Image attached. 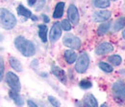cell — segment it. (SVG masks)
<instances>
[{
    "label": "cell",
    "instance_id": "cell-13",
    "mask_svg": "<svg viewBox=\"0 0 125 107\" xmlns=\"http://www.w3.org/2000/svg\"><path fill=\"white\" fill-rule=\"evenodd\" d=\"M63 56H64V59L65 61L68 63V64H72L74 63L76 59H77V54L72 51V50H67L63 53Z\"/></svg>",
    "mask_w": 125,
    "mask_h": 107
},
{
    "label": "cell",
    "instance_id": "cell-15",
    "mask_svg": "<svg viewBox=\"0 0 125 107\" xmlns=\"http://www.w3.org/2000/svg\"><path fill=\"white\" fill-rule=\"evenodd\" d=\"M63 9H64V3L63 2L57 3V5L55 7V10H54V13H53V17L55 19L61 18L62 16V14H63Z\"/></svg>",
    "mask_w": 125,
    "mask_h": 107
},
{
    "label": "cell",
    "instance_id": "cell-12",
    "mask_svg": "<svg viewBox=\"0 0 125 107\" xmlns=\"http://www.w3.org/2000/svg\"><path fill=\"white\" fill-rule=\"evenodd\" d=\"M9 96H10V98L15 101V103H16V105L22 106V105L24 104V100H23L22 97L18 94V92L15 91V90H12V91L9 92Z\"/></svg>",
    "mask_w": 125,
    "mask_h": 107
},
{
    "label": "cell",
    "instance_id": "cell-9",
    "mask_svg": "<svg viewBox=\"0 0 125 107\" xmlns=\"http://www.w3.org/2000/svg\"><path fill=\"white\" fill-rule=\"evenodd\" d=\"M67 15H68V19L71 23H73L74 25H77L79 23V19H80V16H79V13L77 8L74 6V5H70L67 9Z\"/></svg>",
    "mask_w": 125,
    "mask_h": 107
},
{
    "label": "cell",
    "instance_id": "cell-3",
    "mask_svg": "<svg viewBox=\"0 0 125 107\" xmlns=\"http://www.w3.org/2000/svg\"><path fill=\"white\" fill-rule=\"evenodd\" d=\"M113 97L115 99V101L119 103L125 102V83L121 80H118L115 82L112 88Z\"/></svg>",
    "mask_w": 125,
    "mask_h": 107
},
{
    "label": "cell",
    "instance_id": "cell-18",
    "mask_svg": "<svg viewBox=\"0 0 125 107\" xmlns=\"http://www.w3.org/2000/svg\"><path fill=\"white\" fill-rule=\"evenodd\" d=\"M124 27H125V16H122V17L117 18V19L114 22L113 29H114V31L117 32V31L123 29Z\"/></svg>",
    "mask_w": 125,
    "mask_h": 107
},
{
    "label": "cell",
    "instance_id": "cell-22",
    "mask_svg": "<svg viewBox=\"0 0 125 107\" xmlns=\"http://www.w3.org/2000/svg\"><path fill=\"white\" fill-rule=\"evenodd\" d=\"M108 60L110 61V63H112L114 66H118L121 64L122 62V58L120 56H117V55H114V56H111L109 57Z\"/></svg>",
    "mask_w": 125,
    "mask_h": 107
},
{
    "label": "cell",
    "instance_id": "cell-6",
    "mask_svg": "<svg viewBox=\"0 0 125 107\" xmlns=\"http://www.w3.org/2000/svg\"><path fill=\"white\" fill-rule=\"evenodd\" d=\"M6 82L8 83V85L11 87L12 90H15L16 92L20 91V81L18 76H16L15 73L13 72H8L6 75Z\"/></svg>",
    "mask_w": 125,
    "mask_h": 107
},
{
    "label": "cell",
    "instance_id": "cell-16",
    "mask_svg": "<svg viewBox=\"0 0 125 107\" xmlns=\"http://www.w3.org/2000/svg\"><path fill=\"white\" fill-rule=\"evenodd\" d=\"M16 11H17L18 15L23 16V17H25V18H32V16H33V15H32L31 11L28 10V9H26L23 5H18Z\"/></svg>",
    "mask_w": 125,
    "mask_h": 107
},
{
    "label": "cell",
    "instance_id": "cell-7",
    "mask_svg": "<svg viewBox=\"0 0 125 107\" xmlns=\"http://www.w3.org/2000/svg\"><path fill=\"white\" fill-rule=\"evenodd\" d=\"M62 35V26H61V23L59 22H55L50 30L49 33V39L50 41L52 42H55L57 41Z\"/></svg>",
    "mask_w": 125,
    "mask_h": 107
},
{
    "label": "cell",
    "instance_id": "cell-28",
    "mask_svg": "<svg viewBox=\"0 0 125 107\" xmlns=\"http://www.w3.org/2000/svg\"><path fill=\"white\" fill-rule=\"evenodd\" d=\"M44 4H45V0H40V2H39V4L37 5V8H36V11H41L42 8H43V6H44Z\"/></svg>",
    "mask_w": 125,
    "mask_h": 107
},
{
    "label": "cell",
    "instance_id": "cell-20",
    "mask_svg": "<svg viewBox=\"0 0 125 107\" xmlns=\"http://www.w3.org/2000/svg\"><path fill=\"white\" fill-rule=\"evenodd\" d=\"M111 23H112V22H105V23H102V24L98 27V29H97V33H98L99 35L105 34V33L110 30V28H111Z\"/></svg>",
    "mask_w": 125,
    "mask_h": 107
},
{
    "label": "cell",
    "instance_id": "cell-33",
    "mask_svg": "<svg viewBox=\"0 0 125 107\" xmlns=\"http://www.w3.org/2000/svg\"><path fill=\"white\" fill-rule=\"evenodd\" d=\"M113 1H116V0H113Z\"/></svg>",
    "mask_w": 125,
    "mask_h": 107
},
{
    "label": "cell",
    "instance_id": "cell-19",
    "mask_svg": "<svg viewBox=\"0 0 125 107\" xmlns=\"http://www.w3.org/2000/svg\"><path fill=\"white\" fill-rule=\"evenodd\" d=\"M9 62H10L11 67H12L14 70H16L17 72H21V71H22V65H21V63L18 61V59H16V58L11 57V58H9Z\"/></svg>",
    "mask_w": 125,
    "mask_h": 107
},
{
    "label": "cell",
    "instance_id": "cell-11",
    "mask_svg": "<svg viewBox=\"0 0 125 107\" xmlns=\"http://www.w3.org/2000/svg\"><path fill=\"white\" fill-rule=\"evenodd\" d=\"M51 72H52V74L54 75L55 76H57V78L62 82L63 84H65L66 83V81H67V79H66V75H65V73H64V71L61 69L60 67H58V66H52V69H51Z\"/></svg>",
    "mask_w": 125,
    "mask_h": 107
},
{
    "label": "cell",
    "instance_id": "cell-21",
    "mask_svg": "<svg viewBox=\"0 0 125 107\" xmlns=\"http://www.w3.org/2000/svg\"><path fill=\"white\" fill-rule=\"evenodd\" d=\"M93 3L95 8H99V9H105L110 6L109 0H93Z\"/></svg>",
    "mask_w": 125,
    "mask_h": 107
},
{
    "label": "cell",
    "instance_id": "cell-31",
    "mask_svg": "<svg viewBox=\"0 0 125 107\" xmlns=\"http://www.w3.org/2000/svg\"><path fill=\"white\" fill-rule=\"evenodd\" d=\"M42 18H43V20H44V22H45V23H48V22H49V18L47 17V15H42Z\"/></svg>",
    "mask_w": 125,
    "mask_h": 107
},
{
    "label": "cell",
    "instance_id": "cell-17",
    "mask_svg": "<svg viewBox=\"0 0 125 107\" xmlns=\"http://www.w3.org/2000/svg\"><path fill=\"white\" fill-rule=\"evenodd\" d=\"M47 32H48V28L46 25H43V24L39 25V36L42 42L47 41Z\"/></svg>",
    "mask_w": 125,
    "mask_h": 107
},
{
    "label": "cell",
    "instance_id": "cell-14",
    "mask_svg": "<svg viewBox=\"0 0 125 107\" xmlns=\"http://www.w3.org/2000/svg\"><path fill=\"white\" fill-rule=\"evenodd\" d=\"M84 104L86 106H91V107H96L98 105L96 99L94 98V95L92 94H87L84 98Z\"/></svg>",
    "mask_w": 125,
    "mask_h": 107
},
{
    "label": "cell",
    "instance_id": "cell-2",
    "mask_svg": "<svg viewBox=\"0 0 125 107\" xmlns=\"http://www.w3.org/2000/svg\"><path fill=\"white\" fill-rule=\"evenodd\" d=\"M16 24V18L10 11L0 8V26L3 29L11 30Z\"/></svg>",
    "mask_w": 125,
    "mask_h": 107
},
{
    "label": "cell",
    "instance_id": "cell-24",
    "mask_svg": "<svg viewBox=\"0 0 125 107\" xmlns=\"http://www.w3.org/2000/svg\"><path fill=\"white\" fill-rule=\"evenodd\" d=\"M79 86H80L82 89L87 90V89H90V88L93 86V83H92V81H90L89 79H83V80L80 81Z\"/></svg>",
    "mask_w": 125,
    "mask_h": 107
},
{
    "label": "cell",
    "instance_id": "cell-30",
    "mask_svg": "<svg viewBox=\"0 0 125 107\" xmlns=\"http://www.w3.org/2000/svg\"><path fill=\"white\" fill-rule=\"evenodd\" d=\"M27 104H28L29 106H32V107H38V105H37L35 102H33L32 100H28V101H27Z\"/></svg>",
    "mask_w": 125,
    "mask_h": 107
},
{
    "label": "cell",
    "instance_id": "cell-1",
    "mask_svg": "<svg viewBox=\"0 0 125 107\" xmlns=\"http://www.w3.org/2000/svg\"><path fill=\"white\" fill-rule=\"evenodd\" d=\"M15 46L18 52H20V54H22L24 57H32L35 55V45L32 41L26 39L24 36H17L15 40Z\"/></svg>",
    "mask_w": 125,
    "mask_h": 107
},
{
    "label": "cell",
    "instance_id": "cell-26",
    "mask_svg": "<svg viewBox=\"0 0 125 107\" xmlns=\"http://www.w3.org/2000/svg\"><path fill=\"white\" fill-rule=\"evenodd\" d=\"M48 100H49V102L53 105V106L55 107H59L61 105V103L59 102V100L56 99V98H54V97H52V96H49L48 97Z\"/></svg>",
    "mask_w": 125,
    "mask_h": 107
},
{
    "label": "cell",
    "instance_id": "cell-8",
    "mask_svg": "<svg viewBox=\"0 0 125 107\" xmlns=\"http://www.w3.org/2000/svg\"><path fill=\"white\" fill-rule=\"evenodd\" d=\"M113 51H114L113 44H111L109 42H103L97 46V48L95 49V54L98 56H103V55L112 53Z\"/></svg>",
    "mask_w": 125,
    "mask_h": 107
},
{
    "label": "cell",
    "instance_id": "cell-25",
    "mask_svg": "<svg viewBox=\"0 0 125 107\" xmlns=\"http://www.w3.org/2000/svg\"><path fill=\"white\" fill-rule=\"evenodd\" d=\"M61 26H62V30L66 31V32L71 30V24L69 23V21L67 19H63L62 20V22H61Z\"/></svg>",
    "mask_w": 125,
    "mask_h": 107
},
{
    "label": "cell",
    "instance_id": "cell-5",
    "mask_svg": "<svg viewBox=\"0 0 125 107\" xmlns=\"http://www.w3.org/2000/svg\"><path fill=\"white\" fill-rule=\"evenodd\" d=\"M62 43L64 46H66L70 49L76 50V49H79L81 46V40L79 37L75 36L74 34L66 33L62 38Z\"/></svg>",
    "mask_w": 125,
    "mask_h": 107
},
{
    "label": "cell",
    "instance_id": "cell-32",
    "mask_svg": "<svg viewBox=\"0 0 125 107\" xmlns=\"http://www.w3.org/2000/svg\"><path fill=\"white\" fill-rule=\"evenodd\" d=\"M122 36H123V38L125 39V30L122 32Z\"/></svg>",
    "mask_w": 125,
    "mask_h": 107
},
{
    "label": "cell",
    "instance_id": "cell-4",
    "mask_svg": "<svg viewBox=\"0 0 125 107\" xmlns=\"http://www.w3.org/2000/svg\"><path fill=\"white\" fill-rule=\"evenodd\" d=\"M90 65V58L86 53H81L79 56L78 59L76 61L75 70L79 74H84Z\"/></svg>",
    "mask_w": 125,
    "mask_h": 107
},
{
    "label": "cell",
    "instance_id": "cell-23",
    "mask_svg": "<svg viewBox=\"0 0 125 107\" xmlns=\"http://www.w3.org/2000/svg\"><path fill=\"white\" fill-rule=\"evenodd\" d=\"M98 66H99V68H100L103 72H105V73H112V72L114 71L113 66H111L110 64L106 63V62H100V63L98 64Z\"/></svg>",
    "mask_w": 125,
    "mask_h": 107
},
{
    "label": "cell",
    "instance_id": "cell-29",
    "mask_svg": "<svg viewBox=\"0 0 125 107\" xmlns=\"http://www.w3.org/2000/svg\"><path fill=\"white\" fill-rule=\"evenodd\" d=\"M37 1H38V0H27V3H28L29 6L32 7V6H34V5L37 3Z\"/></svg>",
    "mask_w": 125,
    "mask_h": 107
},
{
    "label": "cell",
    "instance_id": "cell-27",
    "mask_svg": "<svg viewBox=\"0 0 125 107\" xmlns=\"http://www.w3.org/2000/svg\"><path fill=\"white\" fill-rule=\"evenodd\" d=\"M3 74H4V59L0 56V81L3 79Z\"/></svg>",
    "mask_w": 125,
    "mask_h": 107
},
{
    "label": "cell",
    "instance_id": "cell-10",
    "mask_svg": "<svg viewBox=\"0 0 125 107\" xmlns=\"http://www.w3.org/2000/svg\"><path fill=\"white\" fill-rule=\"evenodd\" d=\"M112 15V13L108 10H102L99 12H96L94 15V19L96 22H105L108 20Z\"/></svg>",
    "mask_w": 125,
    "mask_h": 107
}]
</instances>
